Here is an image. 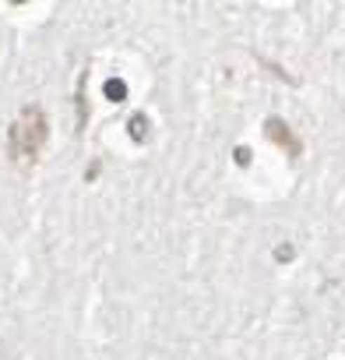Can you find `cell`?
Wrapping results in <instances>:
<instances>
[{
    "instance_id": "obj_1",
    "label": "cell",
    "mask_w": 345,
    "mask_h": 360,
    "mask_svg": "<svg viewBox=\"0 0 345 360\" xmlns=\"http://www.w3.org/2000/svg\"><path fill=\"white\" fill-rule=\"evenodd\" d=\"M46 134H50V120L39 106H25L18 113V120L8 127V152L18 166H29L39 159L43 145H46Z\"/></svg>"
},
{
    "instance_id": "obj_2",
    "label": "cell",
    "mask_w": 345,
    "mask_h": 360,
    "mask_svg": "<svg viewBox=\"0 0 345 360\" xmlns=\"http://www.w3.org/2000/svg\"><path fill=\"white\" fill-rule=\"evenodd\" d=\"M264 134H268V138H271L275 145H282V148H289L292 155H299V141L292 138V131H289V127H285V124H282L278 117H271V120L264 124Z\"/></svg>"
},
{
    "instance_id": "obj_3",
    "label": "cell",
    "mask_w": 345,
    "mask_h": 360,
    "mask_svg": "<svg viewBox=\"0 0 345 360\" xmlns=\"http://www.w3.org/2000/svg\"><path fill=\"white\" fill-rule=\"evenodd\" d=\"M106 92H109L113 99H120V96H123V85H116V82H109V85H106Z\"/></svg>"
}]
</instances>
